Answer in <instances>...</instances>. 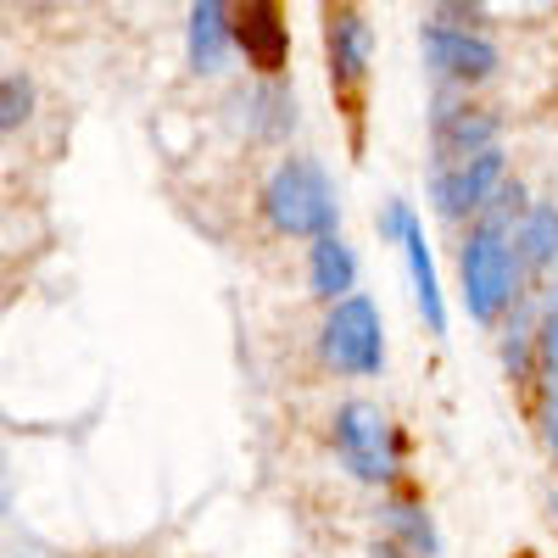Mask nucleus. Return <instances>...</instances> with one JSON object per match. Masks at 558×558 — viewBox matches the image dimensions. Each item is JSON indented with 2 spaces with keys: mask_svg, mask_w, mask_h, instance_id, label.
Here are the masks:
<instances>
[{
  "mask_svg": "<svg viewBox=\"0 0 558 558\" xmlns=\"http://www.w3.org/2000/svg\"><path fill=\"white\" fill-rule=\"evenodd\" d=\"M263 213L279 235H291V241L336 235V191H330V179H324V168L307 162V157H286L268 173Z\"/></svg>",
  "mask_w": 558,
  "mask_h": 558,
  "instance_id": "nucleus-2",
  "label": "nucleus"
},
{
  "mask_svg": "<svg viewBox=\"0 0 558 558\" xmlns=\"http://www.w3.org/2000/svg\"><path fill=\"white\" fill-rule=\"evenodd\" d=\"M324 57H330V84L347 89V96L368 78L375 34H368V23H363L357 7H336V12H330V28H324Z\"/></svg>",
  "mask_w": 558,
  "mask_h": 558,
  "instance_id": "nucleus-9",
  "label": "nucleus"
},
{
  "mask_svg": "<svg viewBox=\"0 0 558 558\" xmlns=\"http://www.w3.org/2000/svg\"><path fill=\"white\" fill-rule=\"evenodd\" d=\"M520 246L514 229L497 218H475V229L463 235L458 252V274H463V307L475 324H497L520 296Z\"/></svg>",
  "mask_w": 558,
  "mask_h": 558,
  "instance_id": "nucleus-1",
  "label": "nucleus"
},
{
  "mask_svg": "<svg viewBox=\"0 0 558 558\" xmlns=\"http://www.w3.org/2000/svg\"><path fill=\"white\" fill-rule=\"evenodd\" d=\"M542 436L558 452V380H547V397H542Z\"/></svg>",
  "mask_w": 558,
  "mask_h": 558,
  "instance_id": "nucleus-18",
  "label": "nucleus"
},
{
  "mask_svg": "<svg viewBox=\"0 0 558 558\" xmlns=\"http://www.w3.org/2000/svg\"><path fill=\"white\" fill-rule=\"evenodd\" d=\"M514 246L525 268H553L558 263V207L553 202H531L525 223L514 229Z\"/></svg>",
  "mask_w": 558,
  "mask_h": 558,
  "instance_id": "nucleus-13",
  "label": "nucleus"
},
{
  "mask_svg": "<svg viewBox=\"0 0 558 558\" xmlns=\"http://www.w3.org/2000/svg\"><path fill=\"white\" fill-rule=\"evenodd\" d=\"M318 352L336 375H352V380H368L386 368V330H380V307L368 296H341L324 313V330H318Z\"/></svg>",
  "mask_w": 558,
  "mask_h": 558,
  "instance_id": "nucleus-3",
  "label": "nucleus"
},
{
  "mask_svg": "<svg viewBox=\"0 0 558 558\" xmlns=\"http://www.w3.org/2000/svg\"><path fill=\"white\" fill-rule=\"evenodd\" d=\"M553 302H558V263H553Z\"/></svg>",
  "mask_w": 558,
  "mask_h": 558,
  "instance_id": "nucleus-20",
  "label": "nucleus"
},
{
  "mask_svg": "<svg viewBox=\"0 0 558 558\" xmlns=\"http://www.w3.org/2000/svg\"><path fill=\"white\" fill-rule=\"evenodd\" d=\"M402 252H408V274H413L418 313H425V324L441 336V330H447V302H441V286H436V263H430V246H425V223H413V235L402 241Z\"/></svg>",
  "mask_w": 558,
  "mask_h": 558,
  "instance_id": "nucleus-12",
  "label": "nucleus"
},
{
  "mask_svg": "<svg viewBox=\"0 0 558 558\" xmlns=\"http://www.w3.org/2000/svg\"><path fill=\"white\" fill-rule=\"evenodd\" d=\"M235 39L241 51L257 73H279L291 57V28H286V12H279V0H241L235 7Z\"/></svg>",
  "mask_w": 558,
  "mask_h": 558,
  "instance_id": "nucleus-7",
  "label": "nucleus"
},
{
  "mask_svg": "<svg viewBox=\"0 0 558 558\" xmlns=\"http://www.w3.org/2000/svg\"><path fill=\"white\" fill-rule=\"evenodd\" d=\"M307 286H313V296H324V302L352 296L357 263H352V246H347L341 235H318V241L307 246Z\"/></svg>",
  "mask_w": 558,
  "mask_h": 558,
  "instance_id": "nucleus-11",
  "label": "nucleus"
},
{
  "mask_svg": "<svg viewBox=\"0 0 558 558\" xmlns=\"http://www.w3.org/2000/svg\"><path fill=\"white\" fill-rule=\"evenodd\" d=\"M28 112H34V84L23 73H7V78H0V129H7V134L23 129Z\"/></svg>",
  "mask_w": 558,
  "mask_h": 558,
  "instance_id": "nucleus-15",
  "label": "nucleus"
},
{
  "mask_svg": "<svg viewBox=\"0 0 558 558\" xmlns=\"http://www.w3.org/2000/svg\"><path fill=\"white\" fill-rule=\"evenodd\" d=\"M430 140H436V162H458V157H475L497 146V118L481 107H463L452 96L436 101L430 112Z\"/></svg>",
  "mask_w": 558,
  "mask_h": 558,
  "instance_id": "nucleus-8",
  "label": "nucleus"
},
{
  "mask_svg": "<svg viewBox=\"0 0 558 558\" xmlns=\"http://www.w3.org/2000/svg\"><path fill=\"white\" fill-rule=\"evenodd\" d=\"M368 558H418V553H413V547H402V542H391V536H386V542H375V547H368Z\"/></svg>",
  "mask_w": 558,
  "mask_h": 558,
  "instance_id": "nucleus-19",
  "label": "nucleus"
},
{
  "mask_svg": "<svg viewBox=\"0 0 558 558\" xmlns=\"http://www.w3.org/2000/svg\"><path fill=\"white\" fill-rule=\"evenodd\" d=\"M413 223H418V218L408 213V202H386V218H380V235H386V241L402 246V241L413 235Z\"/></svg>",
  "mask_w": 558,
  "mask_h": 558,
  "instance_id": "nucleus-17",
  "label": "nucleus"
},
{
  "mask_svg": "<svg viewBox=\"0 0 558 558\" xmlns=\"http://www.w3.org/2000/svg\"><path fill=\"white\" fill-rule=\"evenodd\" d=\"M508 184V168H502V151H475V157H458V162H436L430 173V202L441 218H481L497 191Z\"/></svg>",
  "mask_w": 558,
  "mask_h": 558,
  "instance_id": "nucleus-5",
  "label": "nucleus"
},
{
  "mask_svg": "<svg viewBox=\"0 0 558 558\" xmlns=\"http://www.w3.org/2000/svg\"><path fill=\"white\" fill-rule=\"evenodd\" d=\"M553 525H558V497H553Z\"/></svg>",
  "mask_w": 558,
  "mask_h": 558,
  "instance_id": "nucleus-21",
  "label": "nucleus"
},
{
  "mask_svg": "<svg viewBox=\"0 0 558 558\" xmlns=\"http://www.w3.org/2000/svg\"><path fill=\"white\" fill-rule=\"evenodd\" d=\"M536 363H542V375L547 380H558V302L542 313V324H536Z\"/></svg>",
  "mask_w": 558,
  "mask_h": 558,
  "instance_id": "nucleus-16",
  "label": "nucleus"
},
{
  "mask_svg": "<svg viewBox=\"0 0 558 558\" xmlns=\"http://www.w3.org/2000/svg\"><path fill=\"white\" fill-rule=\"evenodd\" d=\"M229 39H235V12H229V0H191V34H184L191 68L218 73L223 57H229Z\"/></svg>",
  "mask_w": 558,
  "mask_h": 558,
  "instance_id": "nucleus-10",
  "label": "nucleus"
},
{
  "mask_svg": "<svg viewBox=\"0 0 558 558\" xmlns=\"http://www.w3.org/2000/svg\"><path fill=\"white\" fill-rule=\"evenodd\" d=\"M418 51H425V68L441 78V84H486L497 73V45L486 34H470V28H452V23H425L418 34Z\"/></svg>",
  "mask_w": 558,
  "mask_h": 558,
  "instance_id": "nucleus-6",
  "label": "nucleus"
},
{
  "mask_svg": "<svg viewBox=\"0 0 558 558\" xmlns=\"http://www.w3.org/2000/svg\"><path fill=\"white\" fill-rule=\"evenodd\" d=\"M386 536L402 542V547H413L418 558H436V525H430L425 508L408 502V497H391L386 502Z\"/></svg>",
  "mask_w": 558,
  "mask_h": 558,
  "instance_id": "nucleus-14",
  "label": "nucleus"
},
{
  "mask_svg": "<svg viewBox=\"0 0 558 558\" xmlns=\"http://www.w3.org/2000/svg\"><path fill=\"white\" fill-rule=\"evenodd\" d=\"M336 452L347 463V475L363 486H391L397 481V430L375 402H341L336 408Z\"/></svg>",
  "mask_w": 558,
  "mask_h": 558,
  "instance_id": "nucleus-4",
  "label": "nucleus"
}]
</instances>
